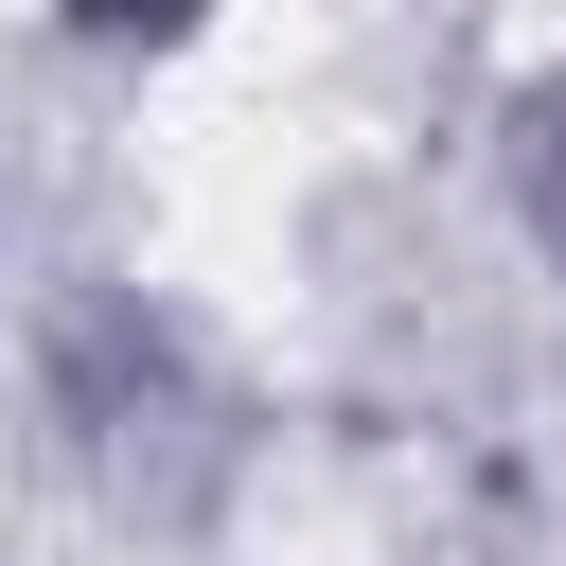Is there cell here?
<instances>
[{
	"mask_svg": "<svg viewBox=\"0 0 566 566\" xmlns=\"http://www.w3.org/2000/svg\"><path fill=\"white\" fill-rule=\"evenodd\" d=\"M513 212H531V248H566V71L513 106Z\"/></svg>",
	"mask_w": 566,
	"mask_h": 566,
	"instance_id": "obj_1",
	"label": "cell"
}]
</instances>
